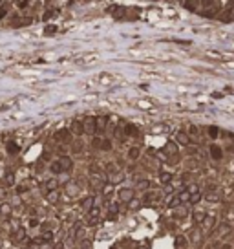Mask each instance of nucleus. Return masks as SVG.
Listing matches in <instances>:
<instances>
[{
    "mask_svg": "<svg viewBox=\"0 0 234 249\" xmlns=\"http://www.w3.org/2000/svg\"><path fill=\"white\" fill-rule=\"evenodd\" d=\"M136 187H137V189H141V190H145V189H148V187H150V181H148V180H139Z\"/></svg>",
    "mask_w": 234,
    "mask_h": 249,
    "instance_id": "26",
    "label": "nucleus"
},
{
    "mask_svg": "<svg viewBox=\"0 0 234 249\" xmlns=\"http://www.w3.org/2000/svg\"><path fill=\"white\" fill-rule=\"evenodd\" d=\"M201 198H203V194L197 190V192H194V194H190V198H188V202L192 203V205H196V203H199L201 202Z\"/></svg>",
    "mask_w": 234,
    "mask_h": 249,
    "instance_id": "20",
    "label": "nucleus"
},
{
    "mask_svg": "<svg viewBox=\"0 0 234 249\" xmlns=\"http://www.w3.org/2000/svg\"><path fill=\"white\" fill-rule=\"evenodd\" d=\"M187 214H188V209L185 207V205H176L174 207V216L176 218H179V220H183V218H187Z\"/></svg>",
    "mask_w": 234,
    "mask_h": 249,
    "instance_id": "7",
    "label": "nucleus"
},
{
    "mask_svg": "<svg viewBox=\"0 0 234 249\" xmlns=\"http://www.w3.org/2000/svg\"><path fill=\"white\" fill-rule=\"evenodd\" d=\"M163 154H165L167 158H168V156H176V154H177V143H174V141H168V143L165 145Z\"/></svg>",
    "mask_w": 234,
    "mask_h": 249,
    "instance_id": "6",
    "label": "nucleus"
},
{
    "mask_svg": "<svg viewBox=\"0 0 234 249\" xmlns=\"http://www.w3.org/2000/svg\"><path fill=\"white\" fill-rule=\"evenodd\" d=\"M192 216H194L196 224H203V220H205V216H207V214H205V212H201V211H196Z\"/></svg>",
    "mask_w": 234,
    "mask_h": 249,
    "instance_id": "22",
    "label": "nucleus"
},
{
    "mask_svg": "<svg viewBox=\"0 0 234 249\" xmlns=\"http://www.w3.org/2000/svg\"><path fill=\"white\" fill-rule=\"evenodd\" d=\"M159 181H161L163 185H168V183L172 181V174H170V172H165V170L159 172Z\"/></svg>",
    "mask_w": 234,
    "mask_h": 249,
    "instance_id": "15",
    "label": "nucleus"
},
{
    "mask_svg": "<svg viewBox=\"0 0 234 249\" xmlns=\"http://www.w3.org/2000/svg\"><path fill=\"white\" fill-rule=\"evenodd\" d=\"M214 224H216V218H214V216H212V214H207L201 225H203V227H205V229H212V227H214Z\"/></svg>",
    "mask_w": 234,
    "mask_h": 249,
    "instance_id": "14",
    "label": "nucleus"
},
{
    "mask_svg": "<svg viewBox=\"0 0 234 249\" xmlns=\"http://www.w3.org/2000/svg\"><path fill=\"white\" fill-rule=\"evenodd\" d=\"M26 190H28V187H24V185L17 187V192H19V194H22V192H26Z\"/></svg>",
    "mask_w": 234,
    "mask_h": 249,
    "instance_id": "42",
    "label": "nucleus"
},
{
    "mask_svg": "<svg viewBox=\"0 0 234 249\" xmlns=\"http://www.w3.org/2000/svg\"><path fill=\"white\" fill-rule=\"evenodd\" d=\"M82 128H84V134L93 136L95 134V117H86L82 121Z\"/></svg>",
    "mask_w": 234,
    "mask_h": 249,
    "instance_id": "1",
    "label": "nucleus"
},
{
    "mask_svg": "<svg viewBox=\"0 0 234 249\" xmlns=\"http://www.w3.org/2000/svg\"><path fill=\"white\" fill-rule=\"evenodd\" d=\"M50 170H51L53 174H62V168H60V165H58V159H57V161H51Z\"/></svg>",
    "mask_w": 234,
    "mask_h": 249,
    "instance_id": "23",
    "label": "nucleus"
},
{
    "mask_svg": "<svg viewBox=\"0 0 234 249\" xmlns=\"http://www.w3.org/2000/svg\"><path fill=\"white\" fill-rule=\"evenodd\" d=\"M218 234L223 238V236H229L231 234V225L229 224H221L219 227H218Z\"/></svg>",
    "mask_w": 234,
    "mask_h": 249,
    "instance_id": "17",
    "label": "nucleus"
},
{
    "mask_svg": "<svg viewBox=\"0 0 234 249\" xmlns=\"http://www.w3.org/2000/svg\"><path fill=\"white\" fill-rule=\"evenodd\" d=\"M177 198H179V202H181V203H185V202H188L190 194H188V192H187V189H185V190H181V192L177 194Z\"/></svg>",
    "mask_w": 234,
    "mask_h": 249,
    "instance_id": "25",
    "label": "nucleus"
},
{
    "mask_svg": "<svg viewBox=\"0 0 234 249\" xmlns=\"http://www.w3.org/2000/svg\"><path fill=\"white\" fill-rule=\"evenodd\" d=\"M134 198V190L132 189H121L119 190V200L121 202H130Z\"/></svg>",
    "mask_w": 234,
    "mask_h": 249,
    "instance_id": "8",
    "label": "nucleus"
},
{
    "mask_svg": "<svg viewBox=\"0 0 234 249\" xmlns=\"http://www.w3.org/2000/svg\"><path fill=\"white\" fill-rule=\"evenodd\" d=\"M57 187H58L57 180H50V181L46 183V189H48V190H53V189H57Z\"/></svg>",
    "mask_w": 234,
    "mask_h": 249,
    "instance_id": "29",
    "label": "nucleus"
},
{
    "mask_svg": "<svg viewBox=\"0 0 234 249\" xmlns=\"http://www.w3.org/2000/svg\"><path fill=\"white\" fill-rule=\"evenodd\" d=\"M205 2H207V4H209V0H205Z\"/></svg>",
    "mask_w": 234,
    "mask_h": 249,
    "instance_id": "48",
    "label": "nucleus"
},
{
    "mask_svg": "<svg viewBox=\"0 0 234 249\" xmlns=\"http://www.w3.org/2000/svg\"><path fill=\"white\" fill-rule=\"evenodd\" d=\"M55 15H57V11H53V9H51V11H46V15H44V19L48 20V19H53Z\"/></svg>",
    "mask_w": 234,
    "mask_h": 249,
    "instance_id": "35",
    "label": "nucleus"
},
{
    "mask_svg": "<svg viewBox=\"0 0 234 249\" xmlns=\"http://www.w3.org/2000/svg\"><path fill=\"white\" fill-rule=\"evenodd\" d=\"M179 203H181V202H179V198H177V194H174V196L170 198V202H168V207H170V209H174L176 205H179Z\"/></svg>",
    "mask_w": 234,
    "mask_h": 249,
    "instance_id": "28",
    "label": "nucleus"
},
{
    "mask_svg": "<svg viewBox=\"0 0 234 249\" xmlns=\"http://www.w3.org/2000/svg\"><path fill=\"white\" fill-rule=\"evenodd\" d=\"M72 150H73V152H80V150H82V143H75Z\"/></svg>",
    "mask_w": 234,
    "mask_h": 249,
    "instance_id": "38",
    "label": "nucleus"
},
{
    "mask_svg": "<svg viewBox=\"0 0 234 249\" xmlns=\"http://www.w3.org/2000/svg\"><path fill=\"white\" fill-rule=\"evenodd\" d=\"M99 148H101V150H106V152L112 150V141H110V139H101V146H99Z\"/></svg>",
    "mask_w": 234,
    "mask_h": 249,
    "instance_id": "24",
    "label": "nucleus"
},
{
    "mask_svg": "<svg viewBox=\"0 0 234 249\" xmlns=\"http://www.w3.org/2000/svg\"><path fill=\"white\" fill-rule=\"evenodd\" d=\"M190 136L187 134V132H183V130H179L177 134H176V143H179V145H183V146H188L190 145Z\"/></svg>",
    "mask_w": 234,
    "mask_h": 249,
    "instance_id": "2",
    "label": "nucleus"
},
{
    "mask_svg": "<svg viewBox=\"0 0 234 249\" xmlns=\"http://www.w3.org/2000/svg\"><path fill=\"white\" fill-rule=\"evenodd\" d=\"M66 192H68L70 196H75V194L79 192V189H77V185H72V183H70V185L66 187Z\"/></svg>",
    "mask_w": 234,
    "mask_h": 249,
    "instance_id": "27",
    "label": "nucleus"
},
{
    "mask_svg": "<svg viewBox=\"0 0 234 249\" xmlns=\"http://www.w3.org/2000/svg\"><path fill=\"white\" fill-rule=\"evenodd\" d=\"M58 165L62 168V172H68V170L73 167V161H72V158H68V156H60V158H58Z\"/></svg>",
    "mask_w": 234,
    "mask_h": 249,
    "instance_id": "4",
    "label": "nucleus"
},
{
    "mask_svg": "<svg viewBox=\"0 0 234 249\" xmlns=\"http://www.w3.org/2000/svg\"><path fill=\"white\" fill-rule=\"evenodd\" d=\"M28 2H29V0H20V2H19V7H28Z\"/></svg>",
    "mask_w": 234,
    "mask_h": 249,
    "instance_id": "43",
    "label": "nucleus"
},
{
    "mask_svg": "<svg viewBox=\"0 0 234 249\" xmlns=\"http://www.w3.org/2000/svg\"><path fill=\"white\" fill-rule=\"evenodd\" d=\"M112 249H115V247H112Z\"/></svg>",
    "mask_w": 234,
    "mask_h": 249,
    "instance_id": "49",
    "label": "nucleus"
},
{
    "mask_svg": "<svg viewBox=\"0 0 234 249\" xmlns=\"http://www.w3.org/2000/svg\"><path fill=\"white\" fill-rule=\"evenodd\" d=\"M55 139L60 141V143H68V141L72 139V132L66 130V128H62V130H58L57 134H55Z\"/></svg>",
    "mask_w": 234,
    "mask_h": 249,
    "instance_id": "3",
    "label": "nucleus"
},
{
    "mask_svg": "<svg viewBox=\"0 0 234 249\" xmlns=\"http://www.w3.org/2000/svg\"><path fill=\"white\" fill-rule=\"evenodd\" d=\"M218 134H219V132H218L216 126H209V136H210V138H218Z\"/></svg>",
    "mask_w": 234,
    "mask_h": 249,
    "instance_id": "32",
    "label": "nucleus"
},
{
    "mask_svg": "<svg viewBox=\"0 0 234 249\" xmlns=\"http://www.w3.org/2000/svg\"><path fill=\"white\" fill-rule=\"evenodd\" d=\"M137 249H148V246H146V244H143V246H139Z\"/></svg>",
    "mask_w": 234,
    "mask_h": 249,
    "instance_id": "46",
    "label": "nucleus"
},
{
    "mask_svg": "<svg viewBox=\"0 0 234 249\" xmlns=\"http://www.w3.org/2000/svg\"><path fill=\"white\" fill-rule=\"evenodd\" d=\"M221 249H231V246H229V244H225V246H223Z\"/></svg>",
    "mask_w": 234,
    "mask_h": 249,
    "instance_id": "47",
    "label": "nucleus"
},
{
    "mask_svg": "<svg viewBox=\"0 0 234 249\" xmlns=\"http://www.w3.org/2000/svg\"><path fill=\"white\" fill-rule=\"evenodd\" d=\"M205 198H207V200H210L212 203H214V202H218V200H219V196H218V194H214V192H210V194H205Z\"/></svg>",
    "mask_w": 234,
    "mask_h": 249,
    "instance_id": "31",
    "label": "nucleus"
},
{
    "mask_svg": "<svg viewBox=\"0 0 234 249\" xmlns=\"http://www.w3.org/2000/svg\"><path fill=\"white\" fill-rule=\"evenodd\" d=\"M44 31H46V35H53V33L57 31V26H48Z\"/></svg>",
    "mask_w": 234,
    "mask_h": 249,
    "instance_id": "34",
    "label": "nucleus"
},
{
    "mask_svg": "<svg viewBox=\"0 0 234 249\" xmlns=\"http://www.w3.org/2000/svg\"><path fill=\"white\" fill-rule=\"evenodd\" d=\"M37 225H39V220L31 218V220H29V227H37Z\"/></svg>",
    "mask_w": 234,
    "mask_h": 249,
    "instance_id": "41",
    "label": "nucleus"
},
{
    "mask_svg": "<svg viewBox=\"0 0 234 249\" xmlns=\"http://www.w3.org/2000/svg\"><path fill=\"white\" fill-rule=\"evenodd\" d=\"M6 150H7L9 154H17V152H19V145H17L15 141H9V143L6 145Z\"/></svg>",
    "mask_w": 234,
    "mask_h": 249,
    "instance_id": "21",
    "label": "nucleus"
},
{
    "mask_svg": "<svg viewBox=\"0 0 234 249\" xmlns=\"http://www.w3.org/2000/svg\"><path fill=\"white\" fill-rule=\"evenodd\" d=\"M124 132H126V136H132V138H137V136H139V130H137L134 124H126V126H124Z\"/></svg>",
    "mask_w": 234,
    "mask_h": 249,
    "instance_id": "18",
    "label": "nucleus"
},
{
    "mask_svg": "<svg viewBox=\"0 0 234 249\" xmlns=\"http://www.w3.org/2000/svg\"><path fill=\"white\" fill-rule=\"evenodd\" d=\"M2 212H9V205H2Z\"/></svg>",
    "mask_w": 234,
    "mask_h": 249,
    "instance_id": "45",
    "label": "nucleus"
},
{
    "mask_svg": "<svg viewBox=\"0 0 234 249\" xmlns=\"http://www.w3.org/2000/svg\"><path fill=\"white\" fill-rule=\"evenodd\" d=\"M93 205H95V198H93V196H88V198H84V200L80 202V207H82V211H86V212L93 207Z\"/></svg>",
    "mask_w": 234,
    "mask_h": 249,
    "instance_id": "10",
    "label": "nucleus"
},
{
    "mask_svg": "<svg viewBox=\"0 0 234 249\" xmlns=\"http://www.w3.org/2000/svg\"><path fill=\"white\" fill-rule=\"evenodd\" d=\"M210 156H212V159H221V156H223V152H221V148L218 145H210Z\"/></svg>",
    "mask_w": 234,
    "mask_h": 249,
    "instance_id": "13",
    "label": "nucleus"
},
{
    "mask_svg": "<svg viewBox=\"0 0 234 249\" xmlns=\"http://www.w3.org/2000/svg\"><path fill=\"white\" fill-rule=\"evenodd\" d=\"M197 190H199V187L196 185V183H192V185L187 187V192H188V194H194V192H197Z\"/></svg>",
    "mask_w": 234,
    "mask_h": 249,
    "instance_id": "30",
    "label": "nucleus"
},
{
    "mask_svg": "<svg viewBox=\"0 0 234 249\" xmlns=\"http://www.w3.org/2000/svg\"><path fill=\"white\" fill-rule=\"evenodd\" d=\"M53 249H64V244H62V242H57V244L53 246Z\"/></svg>",
    "mask_w": 234,
    "mask_h": 249,
    "instance_id": "44",
    "label": "nucleus"
},
{
    "mask_svg": "<svg viewBox=\"0 0 234 249\" xmlns=\"http://www.w3.org/2000/svg\"><path fill=\"white\" fill-rule=\"evenodd\" d=\"M92 146H93V148H99V146H101V138H93V141H92Z\"/></svg>",
    "mask_w": 234,
    "mask_h": 249,
    "instance_id": "36",
    "label": "nucleus"
},
{
    "mask_svg": "<svg viewBox=\"0 0 234 249\" xmlns=\"http://www.w3.org/2000/svg\"><path fill=\"white\" fill-rule=\"evenodd\" d=\"M176 244V249H185L187 247V244H188V240H187V236H183V234H177L174 240Z\"/></svg>",
    "mask_w": 234,
    "mask_h": 249,
    "instance_id": "11",
    "label": "nucleus"
},
{
    "mask_svg": "<svg viewBox=\"0 0 234 249\" xmlns=\"http://www.w3.org/2000/svg\"><path fill=\"white\" fill-rule=\"evenodd\" d=\"M6 183H13V174H6Z\"/></svg>",
    "mask_w": 234,
    "mask_h": 249,
    "instance_id": "40",
    "label": "nucleus"
},
{
    "mask_svg": "<svg viewBox=\"0 0 234 249\" xmlns=\"http://www.w3.org/2000/svg\"><path fill=\"white\" fill-rule=\"evenodd\" d=\"M124 180V174L121 172V170H115V172H110V176H108V181H110V185H115V183H121Z\"/></svg>",
    "mask_w": 234,
    "mask_h": 249,
    "instance_id": "5",
    "label": "nucleus"
},
{
    "mask_svg": "<svg viewBox=\"0 0 234 249\" xmlns=\"http://www.w3.org/2000/svg\"><path fill=\"white\" fill-rule=\"evenodd\" d=\"M46 198H48V202H51V203H55L58 202V198H60V194H58L57 189H53V190H48V194H46Z\"/></svg>",
    "mask_w": 234,
    "mask_h": 249,
    "instance_id": "16",
    "label": "nucleus"
},
{
    "mask_svg": "<svg viewBox=\"0 0 234 249\" xmlns=\"http://www.w3.org/2000/svg\"><path fill=\"white\" fill-rule=\"evenodd\" d=\"M70 132H72V134H75V136H82V134H84L82 123H80V121H73V123H72V128H70Z\"/></svg>",
    "mask_w": 234,
    "mask_h": 249,
    "instance_id": "12",
    "label": "nucleus"
},
{
    "mask_svg": "<svg viewBox=\"0 0 234 249\" xmlns=\"http://www.w3.org/2000/svg\"><path fill=\"white\" fill-rule=\"evenodd\" d=\"M190 134H192V136H197V128H196V126H190V128H188V136H190Z\"/></svg>",
    "mask_w": 234,
    "mask_h": 249,
    "instance_id": "39",
    "label": "nucleus"
},
{
    "mask_svg": "<svg viewBox=\"0 0 234 249\" xmlns=\"http://www.w3.org/2000/svg\"><path fill=\"white\" fill-rule=\"evenodd\" d=\"M139 106L141 108H152V104L148 103V101H139Z\"/></svg>",
    "mask_w": 234,
    "mask_h": 249,
    "instance_id": "37",
    "label": "nucleus"
},
{
    "mask_svg": "<svg viewBox=\"0 0 234 249\" xmlns=\"http://www.w3.org/2000/svg\"><path fill=\"white\" fill-rule=\"evenodd\" d=\"M141 156V150L137 148V146H132L130 150H128V159H137Z\"/></svg>",
    "mask_w": 234,
    "mask_h": 249,
    "instance_id": "19",
    "label": "nucleus"
},
{
    "mask_svg": "<svg viewBox=\"0 0 234 249\" xmlns=\"http://www.w3.org/2000/svg\"><path fill=\"white\" fill-rule=\"evenodd\" d=\"M106 123H108V119H106L104 116H101V117H95V134L102 132V130L106 128Z\"/></svg>",
    "mask_w": 234,
    "mask_h": 249,
    "instance_id": "9",
    "label": "nucleus"
},
{
    "mask_svg": "<svg viewBox=\"0 0 234 249\" xmlns=\"http://www.w3.org/2000/svg\"><path fill=\"white\" fill-rule=\"evenodd\" d=\"M128 207H130V209H137V207H139V200H136V198H132V200L128 202Z\"/></svg>",
    "mask_w": 234,
    "mask_h": 249,
    "instance_id": "33",
    "label": "nucleus"
}]
</instances>
